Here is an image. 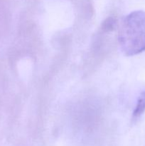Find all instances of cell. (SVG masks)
<instances>
[{
    "instance_id": "obj_1",
    "label": "cell",
    "mask_w": 145,
    "mask_h": 146,
    "mask_svg": "<svg viewBox=\"0 0 145 146\" xmlns=\"http://www.w3.org/2000/svg\"><path fill=\"white\" fill-rule=\"evenodd\" d=\"M119 42L127 56L145 51V12L135 11L126 17L119 31Z\"/></svg>"
},
{
    "instance_id": "obj_2",
    "label": "cell",
    "mask_w": 145,
    "mask_h": 146,
    "mask_svg": "<svg viewBox=\"0 0 145 146\" xmlns=\"http://www.w3.org/2000/svg\"><path fill=\"white\" fill-rule=\"evenodd\" d=\"M145 111V90L142 92L137 100L136 107L134 110L132 119L133 121L137 120Z\"/></svg>"
}]
</instances>
